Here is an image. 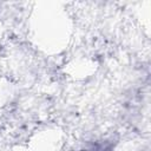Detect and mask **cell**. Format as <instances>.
Listing matches in <instances>:
<instances>
[{
  "label": "cell",
  "mask_w": 151,
  "mask_h": 151,
  "mask_svg": "<svg viewBox=\"0 0 151 151\" xmlns=\"http://www.w3.org/2000/svg\"><path fill=\"white\" fill-rule=\"evenodd\" d=\"M83 151H112V145L107 142H98L94 144L88 145Z\"/></svg>",
  "instance_id": "6da1fadb"
}]
</instances>
